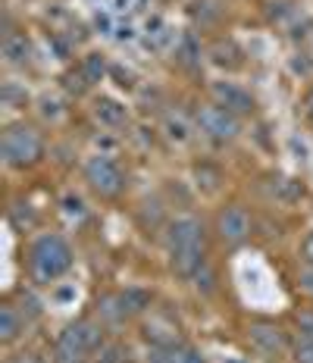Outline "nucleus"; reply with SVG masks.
Instances as JSON below:
<instances>
[{"label": "nucleus", "mask_w": 313, "mask_h": 363, "mask_svg": "<svg viewBox=\"0 0 313 363\" xmlns=\"http://www.w3.org/2000/svg\"><path fill=\"white\" fill-rule=\"evenodd\" d=\"M207 223L194 213H175L170 216L163 229V247H166V260L170 269L179 279L192 282V279L210 263L207 257Z\"/></svg>", "instance_id": "nucleus-1"}, {"label": "nucleus", "mask_w": 313, "mask_h": 363, "mask_svg": "<svg viewBox=\"0 0 313 363\" xmlns=\"http://www.w3.org/2000/svg\"><path fill=\"white\" fill-rule=\"evenodd\" d=\"M75 267V251L60 232H41L26 247V269L35 285L53 289L60 285Z\"/></svg>", "instance_id": "nucleus-2"}, {"label": "nucleus", "mask_w": 313, "mask_h": 363, "mask_svg": "<svg viewBox=\"0 0 313 363\" xmlns=\"http://www.w3.org/2000/svg\"><path fill=\"white\" fill-rule=\"evenodd\" d=\"M44 135L32 123H10L0 135V157L10 169H32L44 160Z\"/></svg>", "instance_id": "nucleus-3"}, {"label": "nucleus", "mask_w": 313, "mask_h": 363, "mask_svg": "<svg viewBox=\"0 0 313 363\" xmlns=\"http://www.w3.org/2000/svg\"><path fill=\"white\" fill-rule=\"evenodd\" d=\"M106 342H110V338H106V329L94 320V316H85V320L70 323V326L57 335V342H53V357L91 360L94 354L104 351Z\"/></svg>", "instance_id": "nucleus-4"}, {"label": "nucleus", "mask_w": 313, "mask_h": 363, "mask_svg": "<svg viewBox=\"0 0 313 363\" xmlns=\"http://www.w3.org/2000/svg\"><path fill=\"white\" fill-rule=\"evenodd\" d=\"M82 182L88 185V191L101 201H116L126 191V169L113 154H91L82 163Z\"/></svg>", "instance_id": "nucleus-5"}, {"label": "nucleus", "mask_w": 313, "mask_h": 363, "mask_svg": "<svg viewBox=\"0 0 313 363\" xmlns=\"http://www.w3.org/2000/svg\"><path fill=\"white\" fill-rule=\"evenodd\" d=\"M194 125H197V135H201V138H207L210 145H216V147H226V145H235V141L241 138L244 119H238L235 113L219 107V104L207 101L194 110Z\"/></svg>", "instance_id": "nucleus-6"}, {"label": "nucleus", "mask_w": 313, "mask_h": 363, "mask_svg": "<svg viewBox=\"0 0 313 363\" xmlns=\"http://www.w3.org/2000/svg\"><path fill=\"white\" fill-rule=\"evenodd\" d=\"M244 338H248L251 351L260 354L263 360L292 357V342L295 338L288 335L276 320H251L248 326H244Z\"/></svg>", "instance_id": "nucleus-7"}, {"label": "nucleus", "mask_w": 313, "mask_h": 363, "mask_svg": "<svg viewBox=\"0 0 313 363\" xmlns=\"http://www.w3.org/2000/svg\"><path fill=\"white\" fill-rule=\"evenodd\" d=\"M213 235L223 247L229 251H235V247L248 245V238L254 235V219H251L248 207L244 203H226V207H219L216 219H213Z\"/></svg>", "instance_id": "nucleus-8"}, {"label": "nucleus", "mask_w": 313, "mask_h": 363, "mask_svg": "<svg viewBox=\"0 0 313 363\" xmlns=\"http://www.w3.org/2000/svg\"><path fill=\"white\" fill-rule=\"evenodd\" d=\"M207 94L213 104L226 107L229 113H235L238 119H248L257 113V97L251 94V88H244L241 82L235 79H216L207 85Z\"/></svg>", "instance_id": "nucleus-9"}, {"label": "nucleus", "mask_w": 313, "mask_h": 363, "mask_svg": "<svg viewBox=\"0 0 313 363\" xmlns=\"http://www.w3.org/2000/svg\"><path fill=\"white\" fill-rule=\"evenodd\" d=\"M141 338L148 347H182V326L170 316H163L160 310H150L148 316H141Z\"/></svg>", "instance_id": "nucleus-10"}, {"label": "nucleus", "mask_w": 313, "mask_h": 363, "mask_svg": "<svg viewBox=\"0 0 313 363\" xmlns=\"http://www.w3.org/2000/svg\"><path fill=\"white\" fill-rule=\"evenodd\" d=\"M157 132H160V138H163L170 147H175V150L192 147L194 138H197L194 119H188L185 113H179V110H166L163 116H160V123H157Z\"/></svg>", "instance_id": "nucleus-11"}, {"label": "nucleus", "mask_w": 313, "mask_h": 363, "mask_svg": "<svg viewBox=\"0 0 313 363\" xmlns=\"http://www.w3.org/2000/svg\"><path fill=\"white\" fill-rule=\"evenodd\" d=\"M91 116L104 132H122L128 125V107L110 94H97L91 101Z\"/></svg>", "instance_id": "nucleus-12"}, {"label": "nucleus", "mask_w": 313, "mask_h": 363, "mask_svg": "<svg viewBox=\"0 0 313 363\" xmlns=\"http://www.w3.org/2000/svg\"><path fill=\"white\" fill-rule=\"evenodd\" d=\"M248 54L238 48V41L235 38H226V35H219L216 41H210L207 44V60H210V66H216L219 72H238V69H244V60Z\"/></svg>", "instance_id": "nucleus-13"}, {"label": "nucleus", "mask_w": 313, "mask_h": 363, "mask_svg": "<svg viewBox=\"0 0 313 363\" xmlns=\"http://www.w3.org/2000/svg\"><path fill=\"white\" fill-rule=\"evenodd\" d=\"M91 316H94V320L101 323L106 332L126 326V323H132V320H128L126 301H122V291H104L101 298L94 301V307H91Z\"/></svg>", "instance_id": "nucleus-14"}, {"label": "nucleus", "mask_w": 313, "mask_h": 363, "mask_svg": "<svg viewBox=\"0 0 313 363\" xmlns=\"http://www.w3.org/2000/svg\"><path fill=\"white\" fill-rule=\"evenodd\" d=\"M28 326H32V320L16 307V301H4L0 304V345L4 347H13L16 342H22Z\"/></svg>", "instance_id": "nucleus-15"}, {"label": "nucleus", "mask_w": 313, "mask_h": 363, "mask_svg": "<svg viewBox=\"0 0 313 363\" xmlns=\"http://www.w3.org/2000/svg\"><path fill=\"white\" fill-rule=\"evenodd\" d=\"M4 63L6 69H26L32 63V44L22 32H6L4 35Z\"/></svg>", "instance_id": "nucleus-16"}, {"label": "nucleus", "mask_w": 313, "mask_h": 363, "mask_svg": "<svg viewBox=\"0 0 313 363\" xmlns=\"http://www.w3.org/2000/svg\"><path fill=\"white\" fill-rule=\"evenodd\" d=\"M138 225L144 232H154V235H163L166 223H170V210L160 198H144L141 207H138Z\"/></svg>", "instance_id": "nucleus-17"}, {"label": "nucleus", "mask_w": 313, "mask_h": 363, "mask_svg": "<svg viewBox=\"0 0 313 363\" xmlns=\"http://www.w3.org/2000/svg\"><path fill=\"white\" fill-rule=\"evenodd\" d=\"M172 57L182 69H194V66H201V57H207V48L197 41L194 32H185L172 44Z\"/></svg>", "instance_id": "nucleus-18"}, {"label": "nucleus", "mask_w": 313, "mask_h": 363, "mask_svg": "<svg viewBox=\"0 0 313 363\" xmlns=\"http://www.w3.org/2000/svg\"><path fill=\"white\" fill-rule=\"evenodd\" d=\"M122 291V301H126V310H128V320H141L154 310V291L141 289V285H128V289H119Z\"/></svg>", "instance_id": "nucleus-19"}, {"label": "nucleus", "mask_w": 313, "mask_h": 363, "mask_svg": "<svg viewBox=\"0 0 313 363\" xmlns=\"http://www.w3.org/2000/svg\"><path fill=\"white\" fill-rule=\"evenodd\" d=\"M35 113H38V119H41V123L60 125L66 119V101L57 94V91H44V94L35 101Z\"/></svg>", "instance_id": "nucleus-20"}, {"label": "nucleus", "mask_w": 313, "mask_h": 363, "mask_svg": "<svg viewBox=\"0 0 313 363\" xmlns=\"http://www.w3.org/2000/svg\"><path fill=\"white\" fill-rule=\"evenodd\" d=\"M223 169H219L216 163H210V160H201V163H194V188L201 194H216L219 188H223Z\"/></svg>", "instance_id": "nucleus-21"}, {"label": "nucleus", "mask_w": 313, "mask_h": 363, "mask_svg": "<svg viewBox=\"0 0 313 363\" xmlns=\"http://www.w3.org/2000/svg\"><path fill=\"white\" fill-rule=\"evenodd\" d=\"M110 60H106V54H101V50H91V54H85L79 60V69L82 75L91 82V85H97V82L110 79Z\"/></svg>", "instance_id": "nucleus-22"}, {"label": "nucleus", "mask_w": 313, "mask_h": 363, "mask_svg": "<svg viewBox=\"0 0 313 363\" xmlns=\"http://www.w3.org/2000/svg\"><path fill=\"white\" fill-rule=\"evenodd\" d=\"M188 13H192L194 22L201 28L216 26V22H223V16H226V10H223V4H219V0H194V4L188 6Z\"/></svg>", "instance_id": "nucleus-23"}, {"label": "nucleus", "mask_w": 313, "mask_h": 363, "mask_svg": "<svg viewBox=\"0 0 313 363\" xmlns=\"http://www.w3.org/2000/svg\"><path fill=\"white\" fill-rule=\"evenodd\" d=\"M263 16L270 26H288L292 19H297V4L295 0H266Z\"/></svg>", "instance_id": "nucleus-24"}, {"label": "nucleus", "mask_w": 313, "mask_h": 363, "mask_svg": "<svg viewBox=\"0 0 313 363\" xmlns=\"http://www.w3.org/2000/svg\"><path fill=\"white\" fill-rule=\"evenodd\" d=\"M192 289L201 294V298H213V294H216V269H213V263H207V267L192 279Z\"/></svg>", "instance_id": "nucleus-25"}, {"label": "nucleus", "mask_w": 313, "mask_h": 363, "mask_svg": "<svg viewBox=\"0 0 313 363\" xmlns=\"http://www.w3.org/2000/svg\"><path fill=\"white\" fill-rule=\"evenodd\" d=\"M91 363H135V360L128 357V351H126V347H122L119 342H106L104 351L91 357Z\"/></svg>", "instance_id": "nucleus-26"}, {"label": "nucleus", "mask_w": 313, "mask_h": 363, "mask_svg": "<svg viewBox=\"0 0 313 363\" xmlns=\"http://www.w3.org/2000/svg\"><path fill=\"white\" fill-rule=\"evenodd\" d=\"M273 194H276L282 203H295L297 198H304V185L295 179H279V185H273Z\"/></svg>", "instance_id": "nucleus-27"}, {"label": "nucleus", "mask_w": 313, "mask_h": 363, "mask_svg": "<svg viewBox=\"0 0 313 363\" xmlns=\"http://www.w3.org/2000/svg\"><path fill=\"white\" fill-rule=\"evenodd\" d=\"M288 69H292V75H297V79H310L313 75V57L307 54V50H295L292 60H288Z\"/></svg>", "instance_id": "nucleus-28"}, {"label": "nucleus", "mask_w": 313, "mask_h": 363, "mask_svg": "<svg viewBox=\"0 0 313 363\" xmlns=\"http://www.w3.org/2000/svg\"><path fill=\"white\" fill-rule=\"evenodd\" d=\"M4 104L6 107H26L28 104V91L19 85V82H4Z\"/></svg>", "instance_id": "nucleus-29"}, {"label": "nucleus", "mask_w": 313, "mask_h": 363, "mask_svg": "<svg viewBox=\"0 0 313 363\" xmlns=\"http://www.w3.org/2000/svg\"><path fill=\"white\" fill-rule=\"evenodd\" d=\"M295 332L301 338H313V307H297L295 310Z\"/></svg>", "instance_id": "nucleus-30"}, {"label": "nucleus", "mask_w": 313, "mask_h": 363, "mask_svg": "<svg viewBox=\"0 0 313 363\" xmlns=\"http://www.w3.org/2000/svg\"><path fill=\"white\" fill-rule=\"evenodd\" d=\"M295 285H297V291L304 294V298H310L313 301V267L310 263H301L295 272Z\"/></svg>", "instance_id": "nucleus-31"}, {"label": "nucleus", "mask_w": 313, "mask_h": 363, "mask_svg": "<svg viewBox=\"0 0 313 363\" xmlns=\"http://www.w3.org/2000/svg\"><path fill=\"white\" fill-rule=\"evenodd\" d=\"M292 360L295 363H313V338L297 335L292 342Z\"/></svg>", "instance_id": "nucleus-32"}, {"label": "nucleus", "mask_w": 313, "mask_h": 363, "mask_svg": "<svg viewBox=\"0 0 313 363\" xmlns=\"http://www.w3.org/2000/svg\"><path fill=\"white\" fill-rule=\"evenodd\" d=\"M175 363H210V360L194 345H182V347H175Z\"/></svg>", "instance_id": "nucleus-33"}, {"label": "nucleus", "mask_w": 313, "mask_h": 363, "mask_svg": "<svg viewBox=\"0 0 313 363\" xmlns=\"http://www.w3.org/2000/svg\"><path fill=\"white\" fill-rule=\"evenodd\" d=\"M60 203H63V213H66V216H75V219H82V216L88 213V210H85V201H82L79 194H66V198L60 201Z\"/></svg>", "instance_id": "nucleus-34"}, {"label": "nucleus", "mask_w": 313, "mask_h": 363, "mask_svg": "<svg viewBox=\"0 0 313 363\" xmlns=\"http://www.w3.org/2000/svg\"><path fill=\"white\" fill-rule=\"evenodd\" d=\"M4 363H44V357L38 351H32V347H19V351H13Z\"/></svg>", "instance_id": "nucleus-35"}, {"label": "nucleus", "mask_w": 313, "mask_h": 363, "mask_svg": "<svg viewBox=\"0 0 313 363\" xmlns=\"http://www.w3.org/2000/svg\"><path fill=\"white\" fill-rule=\"evenodd\" d=\"M301 263H310V267H313V229L301 241Z\"/></svg>", "instance_id": "nucleus-36"}, {"label": "nucleus", "mask_w": 313, "mask_h": 363, "mask_svg": "<svg viewBox=\"0 0 313 363\" xmlns=\"http://www.w3.org/2000/svg\"><path fill=\"white\" fill-rule=\"evenodd\" d=\"M304 113H307V119L313 123V88L307 91V97H304Z\"/></svg>", "instance_id": "nucleus-37"}, {"label": "nucleus", "mask_w": 313, "mask_h": 363, "mask_svg": "<svg viewBox=\"0 0 313 363\" xmlns=\"http://www.w3.org/2000/svg\"><path fill=\"white\" fill-rule=\"evenodd\" d=\"M53 363H91V360H82V357H53Z\"/></svg>", "instance_id": "nucleus-38"}]
</instances>
